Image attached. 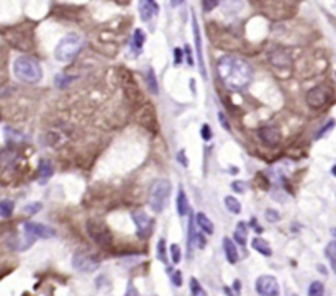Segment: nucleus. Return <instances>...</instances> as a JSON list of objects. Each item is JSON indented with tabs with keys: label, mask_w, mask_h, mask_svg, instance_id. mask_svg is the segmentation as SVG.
Wrapping results in <instances>:
<instances>
[{
	"label": "nucleus",
	"mask_w": 336,
	"mask_h": 296,
	"mask_svg": "<svg viewBox=\"0 0 336 296\" xmlns=\"http://www.w3.org/2000/svg\"><path fill=\"white\" fill-rule=\"evenodd\" d=\"M220 80L232 90L246 89L253 80L251 66L238 56H223L217 62Z\"/></svg>",
	"instance_id": "obj_1"
},
{
	"label": "nucleus",
	"mask_w": 336,
	"mask_h": 296,
	"mask_svg": "<svg viewBox=\"0 0 336 296\" xmlns=\"http://www.w3.org/2000/svg\"><path fill=\"white\" fill-rule=\"evenodd\" d=\"M13 74L25 84H38L43 77V69L33 58L20 56L13 62Z\"/></svg>",
	"instance_id": "obj_2"
},
{
	"label": "nucleus",
	"mask_w": 336,
	"mask_h": 296,
	"mask_svg": "<svg viewBox=\"0 0 336 296\" xmlns=\"http://www.w3.org/2000/svg\"><path fill=\"white\" fill-rule=\"evenodd\" d=\"M169 197H170V182L169 180H164V178L156 180V182L153 183L151 190H149V198H148L149 208H151L156 214L163 213L168 207Z\"/></svg>",
	"instance_id": "obj_3"
},
{
	"label": "nucleus",
	"mask_w": 336,
	"mask_h": 296,
	"mask_svg": "<svg viewBox=\"0 0 336 296\" xmlns=\"http://www.w3.org/2000/svg\"><path fill=\"white\" fill-rule=\"evenodd\" d=\"M81 48H82V36L71 33L58 43L56 49H54V58L59 62H69L77 56Z\"/></svg>",
	"instance_id": "obj_4"
},
{
	"label": "nucleus",
	"mask_w": 336,
	"mask_h": 296,
	"mask_svg": "<svg viewBox=\"0 0 336 296\" xmlns=\"http://www.w3.org/2000/svg\"><path fill=\"white\" fill-rule=\"evenodd\" d=\"M85 231H87L89 237L95 244L102 245V247H110L113 242V236L110 233V229L103 223L97 221V219H89L87 224H85Z\"/></svg>",
	"instance_id": "obj_5"
},
{
	"label": "nucleus",
	"mask_w": 336,
	"mask_h": 296,
	"mask_svg": "<svg viewBox=\"0 0 336 296\" xmlns=\"http://www.w3.org/2000/svg\"><path fill=\"white\" fill-rule=\"evenodd\" d=\"M72 267L81 273H90L95 272L100 267V260L94 252L85 249H79L76 254L72 255Z\"/></svg>",
	"instance_id": "obj_6"
},
{
	"label": "nucleus",
	"mask_w": 336,
	"mask_h": 296,
	"mask_svg": "<svg viewBox=\"0 0 336 296\" xmlns=\"http://www.w3.org/2000/svg\"><path fill=\"white\" fill-rule=\"evenodd\" d=\"M138 121L139 124H143V128H146L148 131L158 133L159 124H158V117H156V110L151 103L143 105V108L138 113Z\"/></svg>",
	"instance_id": "obj_7"
},
{
	"label": "nucleus",
	"mask_w": 336,
	"mask_h": 296,
	"mask_svg": "<svg viewBox=\"0 0 336 296\" xmlns=\"http://www.w3.org/2000/svg\"><path fill=\"white\" fill-rule=\"evenodd\" d=\"M330 100V90L327 85H317L307 93V103L308 107H312L315 110L323 108Z\"/></svg>",
	"instance_id": "obj_8"
},
{
	"label": "nucleus",
	"mask_w": 336,
	"mask_h": 296,
	"mask_svg": "<svg viewBox=\"0 0 336 296\" xmlns=\"http://www.w3.org/2000/svg\"><path fill=\"white\" fill-rule=\"evenodd\" d=\"M256 292H258V295H263V296H277L280 293V290H279L277 280L274 277H270V275H261L256 280Z\"/></svg>",
	"instance_id": "obj_9"
},
{
	"label": "nucleus",
	"mask_w": 336,
	"mask_h": 296,
	"mask_svg": "<svg viewBox=\"0 0 336 296\" xmlns=\"http://www.w3.org/2000/svg\"><path fill=\"white\" fill-rule=\"evenodd\" d=\"M23 231L34 239H49V237H54V236H56V231L53 228H49L46 224L32 223V221L23 224Z\"/></svg>",
	"instance_id": "obj_10"
},
{
	"label": "nucleus",
	"mask_w": 336,
	"mask_h": 296,
	"mask_svg": "<svg viewBox=\"0 0 336 296\" xmlns=\"http://www.w3.org/2000/svg\"><path fill=\"white\" fill-rule=\"evenodd\" d=\"M132 218H133L134 224H136L139 237H148L153 231V219L149 218L143 209H136V211H133Z\"/></svg>",
	"instance_id": "obj_11"
},
{
	"label": "nucleus",
	"mask_w": 336,
	"mask_h": 296,
	"mask_svg": "<svg viewBox=\"0 0 336 296\" xmlns=\"http://www.w3.org/2000/svg\"><path fill=\"white\" fill-rule=\"evenodd\" d=\"M192 31H194V41H195V53H197V62L200 74L203 79H207V71H205V62H203V53H202V36H200V28L197 23V17L192 15Z\"/></svg>",
	"instance_id": "obj_12"
},
{
	"label": "nucleus",
	"mask_w": 336,
	"mask_h": 296,
	"mask_svg": "<svg viewBox=\"0 0 336 296\" xmlns=\"http://www.w3.org/2000/svg\"><path fill=\"white\" fill-rule=\"evenodd\" d=\"M120 79H122V85H123L125 95H127V97L132 100V102L141 98V93H139V89H138L136 82H134L132 72H128V71H125V69H122V75H120Z\"/></svg>",
	"instance_id": "obj_13"
},
{
	"label": "nucleus",
	"mask_w": 336,
	"mask_h": 296,
	"mask_svg": "<svg viewBox=\"0 0 336 296\" xmlns=\"http://www.w3.org/2000/svg\"><path fill=\"white\" fill-rule=\"evenodd\" d=\"M258 134H259V139L263 141V144H266V146H269V148L279 146L280 139H282V134H280L279 128H275V126L261 128Z\"/></svg>",
	"instance_id": "obj_14"
},
{
	"label": "nucleus",
	"mask_w": 336,
	"mask_h": 296,
	"mask_svg": "<svg viewBox=\"0 0 336 296\" xmlns=\"http://www.w3.org/2000/svg\"><path fill=\"white\" fill-rule=\"evenodd\" d=\"M159 5L156 0H139V17L143 22H149L154 15H158Z\"/></svg>",
	"instance_id": "obj_15"
},
{
	"label": "nucleus",
	"mask_w": 336,
	"mask_h": 296,
	"mask_svg": "<svg viewBox=\"0 0 336 296\" xmlns=\"http://www.w3.org/2000/svg\"><path fill=\"white\" fill-rule=\"evenodd\" d=\"M144 43H146V33H144L143 30H134V33L132 36V43H130V48H132L134 56H138V54L143 51Z\"/></svg>",
	"instance_id": "obj_16"
},
{
	"label": "nucleus",
	"mask_w": 336,
	"mask_h": 296,
	"mask_svg": "<svg viewBox=\"0 0 336 296\" xmlns=\"http://www.w3.org/2000/svg\"><path fill=\"white\" fill-rule=\"evenodd\" d=\"M223 250H225V255H227V260L230 264H236L238 262V250H236V245L230 237H225L223 239Z\"/></svg>",
	"instance_id": "obj_17"
},
{
	"label": "nucleus",
	"mask_w": 336,
	"mask_h": 296,
	"mask_svg": "<svg viewBox=\"0 0 336 296\" xmlns=\"http://www.w3.org/2000/svg\"><path fill=\"white\" fill-rule=\"evenodd\" d=\"M18 162V155L13 150H0V169L13 167Z\"/></svg>",
	"instance_id": "obj_18"
},
{
	"label": "nucleus",
	"mask_w": 336,
	"mask_h": 296,
	"mask_svg": "<svg viewBox=\"0 0 336 296\" xmlns=\"http://www.w3.org/2000/svg\"><path fill=\"white\" fill-rule=\"evenodd\" d=\"M53 164L49 162L48 159H41L39 160V164H38V177L41 178V182L44 183L46 182V180L51 177L53 175Z\"/></svg>",
	"instance_id": "obj_19"
},
{
	"label": "nucleus",
	"mask_w": 336,
	"mask_h": 296,
	"mask_svg": "<svg viewBox=\"0 0 336 296\" xmlns=\"http://www.w3.org/2000/svg\"><path fill=\"white\" fill-rule=\"evenodd\" d=\"M195 221H197V224L200 226V229H202L205 234L212 236V234L215 233V226H213V223L208 219L207 214H203V213H197V214H195Z\"/></svg>",
	"instance_id": "obj_20"
},
{
	"label": "nucleus",
	"mask_w": 336,
	"mask_h": 296,
	"mask_svg": "<svg viewBox=\"0 0 336 296\" xmlns=\"http://www.w3.org/2000/svg\"><path fill=\"white\" fill-rule=\"evenodd\" d=\"M177 213L179 216H187L189 214V200L182 187H179L177 192Z\"/></svg>",
	"instance_id": "obj_21"
},
{
	"label": "nucleus",
	"mask_w": 336,
	"mask_h": 296,
	"mask_svg": "<svg viewBox=\"0 0 336 296\" xmlns=\"http://www.w3.org/2000/svg\"><path fill=\"white\" fill-rule=\"evenodd\" d=\"M253 247H254V250H258L261 255H264V257H270V255H272V249H270L269 242L263 237H254Z\"/></svg>",
	"instance_id": "obj_22"
},
{
	"label": "nucleus",
	"mask_w": 336,
	"mask_h": 296,
	"mask_svg": "<svg viewBox=\"0 0 336 296\" xmlns=\"http://www.w3.org/2000/svg\"><path fill=\"white\" fill-rule=\"evenodd\" d=\"M248 239V224L246 223H238L236 229H235V242H238L239 245H246Z\"/></svg>",
	"instance_id": "obj_23"
},
{
	"label": "nucleus",
	"mask_w": 336,
	"mask_h": 296,
	"mask_svg": "<svg viewBox=\"0 0 336 296\" xmlns=\"http://www.w3.org/2000/svg\"><path fill=\"white\" fill-rule=\"evenodd\" d=\"M222 5L227 13H238L243 8L241 0H222Z\"/></svg>",
	"instance_id": "obj_24"
},
{
	"label": "nucleus",
	"mask_w": 336,
	"mask_h": 296,
	"mask_svg": "<svg viewBox=\"0 0 336 296\" xmlns=\"http://www.w3.org/2000/svg\"><path fill=\"white\" fill-rule=\"evenodd\" d=\"M13 209H15V205L12 200H2L0 202V218H10L13 214Z\"/></svg>",
	"instance_id": "obj_25"
},
{
	"label": "nucleus",
	"mask_w": 336,
	"mask_h": 296,
	"mask_svg": "<svg viewBox=\"0 0 336 296\" xmlns=\"http://www.w3.org/2000/svg\"><path fill=\"white\" fill-rule=\"evenodd\" d=\"M325 255H327V259L330 260V265H332L333 272L336 273V240H332V242L327 245Z\"/></svg>",
	"instance_id": "obj_26"
},
{
	"label": "nucleus",
	"mask_w": 336,
	"mask_h": 296,
	"mask_svg": "<svg viewBox=\"0 0 336 296\" xmlns=\"http://www.w3.org/2000/svg\"><path fill=\"white\" fill-rule=\"evenodd\" d=\"M225 207L230 213L233 214H239L241 213V203H239V200H236L235 197H227L225 198Z\"/></svg>",
	"instance_id": "obj_27"
},
{
	"label": "nucleus",
	"mask_w": 336,
	"mask_h": 296,
	"mask_svg": "<svg viewBox=\"0 0 336 296\" xmlns=\"http://www.w3.org/2000/svg\"><path fill=\"white\" fill-rule=\"evenodd\" d=\"M146 84H148V89L151 90L153 93H159V89H158V80H156V75H154L153 69H148L146 72Z\"/></svg>",
	"instance_id": "obj_28"
},
{
	"label": "nucleus",
	"mask_w": 336,
	"mask_h": 296,
	"mask_svg": "<svg viewBox=\"0 0 336 296\" xmlns=\"http://www.w3.org/2000/svg\"><path fill=\"white\" fill-rule=\"evenodd\" d=\"M158 259L161 260V262H164V264L168 262V254H166V240H164V239H159V240H158Z\"/></svg>",
	"instance_id": "obj_29"
},
{
	"label": "nucleus",
	"mask_w": 336,
	"mask_h": 296,
	"mask_svg": "<svg viewBox=\"0 0 336 296\" xmlns=\"http://www.w3.org/2000/svg\"><path fill=\"white\" fill-rule=\"evenodd\" d=\"M335 124H336L335 119H330V121H328L327 124H325V126L317 133V136H315V139H322V138L327 136L328 133H332V131H333V128H335Z\"/></svg>",
	"instance_id": "obj_30"
},
{
	"label": "nucleus",
	"mask_w": 336,
	"mask_h": 296,
	"mask_svg": "<svg viewBox=\"0 0 336 296\" xmlns=\"http://www.w3.org/2000/svg\"><path fill=\"white\" fill-rule=\"evenodd\" d=\"M323 293H325V288H323L322 282H313L312 285H310V288H308V295L310 296H320Z\"/></svg>",
	"instance_id": "obj_31"
},
{
	"label": "nucleus",
	"mask_w": 336,
	"mask_h": 296,
	"mask_svg": "<svg viewBox=\"0 0 336 296\" xmlns=\"http://www.w3.org/2000/svg\"><path fill=\"white\" fill-rule=\"evenodd\" d=\"M170 280H172V285L174 287H180L182 285V272L180 270H168Z\"/></svg>",
	"instance_id": "obj_32"
},
{
	"label": "nucleus",
	"mask_w": 336,
	"mask_h": 296,
	"mask_svg": "<svg viewBox=\"0 0 336 296\" xmlns=\"http://www.w3.org/2000/svg\"><path fill=\"white\" fill-rule=\"evenodd\" d=\"M190 293H192V295H200V296H203V295H205V290H203L202 287H200L199 280L190 278Z\"/></svg>",
	"instance_id": "obj_33"
},
{
	"label": "nucleus",
	"mask_w": 336,
	"mask_h": 296,
	"mask_svg": "<svg viewBox=\"0 0 336 296\" xmlns=\"http://www.w3.org/2000/svg\"><path fill=\"white\" fill-rule=\"evenodd\" d=\"M41 208H43V205H41V203L34 202V203H28L27 207L23 208V211H25V213H28V214H34V213L41 211Z\"/></svg>",
	"instance_id": "obj_34"
},
{
	"label": "nucleus",
	"mask_w": 336,
	"mask_h": 296,
	"mask_svg": "<svg viewBox=\"0 0 336 296\" xmlns=\"http://www.w3.org/2000/svg\"><path fill=\"white\" fill-rule=\"evenodd\" d=\"M170 257H172V262L174 264H179L180 262V249H179V245L177 244H170Z\"/></svg>",
	"instance_id": "obj_35"
},
{
	"label": "nucleus",
	"mask_w": 336,
	"mask_h": 296,
	"mask_svg": "<svg viewBox=\"0 0 336 296\" xmlns=\"http://www.w3.org/2000/svg\"><path fill=\"white\" fill-rule=\"evenodd\" d=\"M220 3H222V0H203L202 2L205 12H212V10L217 8Z\"/></svg>",
	"instance_id": "obj_36"
},
{
	"label": "nucleus",
	"mask_w": 336,
	"mask_h": 296,
	"mask_svg": "<svg viewBox=\"0 0 336 296\" xmlns=\"http://www.w3.org/2000/svg\"><path fill=\"white\" fill-rule=\"evenodd\" d=\"M266 219H268L269 223H279L280 213L275 211V209H268V211H266Z\"/></svg>",
	"instance_id": "obj_37"
},
{
	"label": "nucleus",
	"mask_w": 336,
	"mask_h": 296,
	"mask_svg": "<svg viewBox=\"0 0 336 296\" xmlns=\"http://www.w3.org/2000/svg\"><path fill=\"white\" fill-rule=\"evenodd\" d=\"M182 59H184V51L180 48H175L174 49V64H175V66L182 64Z\"/></svg>",
	"instance_id": "obj_38"
},
{
	"label": "nucleus",
	"mask_w": 336,
	"mask_h": 296,
	"mask_svg": "<svg viewBox=\"0 0 336 296\" xmlns=\"http://www.w3.org/2000/svg\"><path fill=\"white\" fill-rule=\"evenodd\" d=\"M213 136V133H212V128L208 126V124H203L202 126V138H203V141H210Z\"/></svg>",
	"instance_id": "obj_39"
},
{
	"label": "nucleus",
	"mask_w": 336,
	"mask_h": 296,
	"mask_svg": "<svg viewBox=\"0 0 336 296\" xmlns=\"http://www.w3.org/2000/svg\"><path fill=\"white\" fill-rule=\"evenodd\" d=\"M177 160L180 164H182V167H189V160H187V155H185V150H179L177 154Z\"/></svg>",
	"instance_id": "obj_40"
},
{
	"label": "nucleus",
	"mask_w": 336,
	"mask_h": 296,
	"mask_svg": "<svg viewBox=\"0 0 336 296\" xmlns=\"http://www.w3.org/2000/svg\"><path fill=\"white\" fill-rule=\"evenodd\" d=\"M218 121H220V124H222L225 129H227V131H230V129H232V128H230V123H228L227 117H225V113H222V112L218 113Z\"/></svg>",
	"instance_id": "obj_41"
},
{
	"label": "nucleus",
	"mask_w": 336,
	"mask_h": 296,
	"mask_svg": "<svg viewBox=\"0 0 336 296\" xmlns=\"http://www.w3.org/2000/svg\"><path fill=\"white\" fill-rule=\"evenodd\" d=\"M232 188H233L236 193H243V192H244V188H246V185H244L243 182H233V183H232Z\"/></svg>",
	"instance_id": "obj_42"
},
{
	"label": "nucleus",
	"mask_w": 336,
	"mask_h": 296,
	"mask_svg": "<svg viewBox=\"0 0 336 296\" xmlns=\"http://www.w3.org/2000/svg\"><path fill=\"white\" fill-rule=\"evenodd\" d=\"M185 54H187V61L190 66H194V62H192V56H190V48L189 46H185Z\"/></svg>",
	"instance_id": "obj_43"
},
{
	"label": "nucleus",
	"mask_w": 336,
	"mask_h": 296,
	"mask_svg": "<svg viewBox=\"0 0 336 296\" xmlns=\"http://www.w3.org/2000/svg\"><path fill=\"white\" fill-rule=\"evenodd\" d=\"M170 3H172V7H177V5L184 3V0H170Z\"/></svg>",
	"instance_id": "obj_44"
},
{
	"label": "nucleus",
	"mask_w": 336,
	"mask_h": 296,
	"mask_svg": "<svg viewBox=\"0 0 336 296\" xmlns=\"http://www.w3.org/2000/svg\"><path fill=\"white\" fill-rule=\"evenodd\" d=\"M233 285H235V288H236V293H239V282H238V280Z\"/></svg>",
	"instance_id": "obj_45"
},
{
	"label": "nucleus",
	"mask_w": 336,
	"mask_h": 296,
	"mask_svg": "<svg viewBox=\"0 0 336 296\" xmlns=\"http://www.w3.org/2000/svg\"><path fill=\"white\" fill-rule=\"evenodd\" d=\"M332 174H333V175H335V177H336V165H335V167L332 169Z\"/></svg>",
	"instance_id": "obj_46"
},
{
	"label": "nucleus",
	"mask_w": 336,
	"mask_h": 296,
	"mask_svg": "<svg viewBox=\"0 0 336 296\" xmlns=\"http://www.w3.org/2000/svg\"><path fill=\"white\" fill-rule=\"evenodd\" d=\"M335 236H336V229H335Z\"/></svg>",
	"instance_id": "obj_47"
}]
</instances>
